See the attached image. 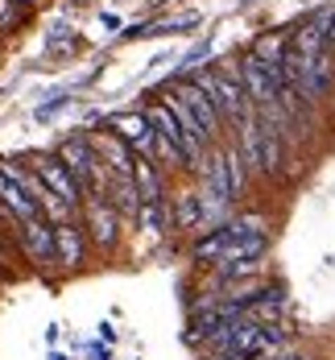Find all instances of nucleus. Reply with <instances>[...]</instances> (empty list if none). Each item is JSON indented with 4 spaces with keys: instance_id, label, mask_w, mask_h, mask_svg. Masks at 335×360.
I'll return each mask as SVG.
<instances>
[{
    "instance_id": "obj_13",
    "label": "nucleus",
    "mask_w": 335,
    "mask_h": 360,
    "mask_svg": "<svg viewBox=\"0 0 335 360\" xmlns=\"http://www.w3.org/2000/svg\"><path fill=\"white\" fill-rule=\"evenodd\" d=\"M79 30H71L67 21H54L50 30H46V58L50 63H63V58H74L79 54Z\"/></svg>"
},
{
    "instance_id": "obj_25",
    "label": "nucleus",
    "mask_w": 335,
    "mask_h": 360,
    "mask_svg": "<svg viewBox=\"0 0 335 360\" xmlns=\"http://www.w3.org/2000/svg\"><path fill=\"white\" fill-rule=\"evenodd\" d=\"M240 4H244V8H249V4H257V0H240Z\"/></svg>"
},
{
    "instance_id": "obj_21",
    "label": "nucleus",
    "mask_w": 335,
    "mask_h": 360,
    "mask_svg": "<svg viewBox=\"0 0 335 360\" xmlns=\"http://www.w3.org/2000/svg\"><path fill=\"white\" fill-rule=\"evenodd\" d=\"M269 360H306V356H302V352H290V348H286V352H277V356H269Z\"/></svg>"
},
{
    "instance_id": "obj_2",
    "label": "nucleus",
    "mask_w": 335,
    "mask_h": 360,
    "mask_svg": "<svg viewBox=\"0 0 335 360\" xmlns=\"http://www.w3.org/2000/svg\"><path fill=\"white\" fill-rule=\"evenodd\" d=\"M240 83H244V96H249V104L257 112L282 104V79H277V71H269L253 54L240 58Z\"/></svg>"
},
{
    "instance_id": "obj_4",
    "label": "nucleus",
    "mask_w": 335,
    "mask_h": 360,
    "mask_svg": "<svg viewBox=\"0 0 335 360\" xmlns=\"http://www.w3.org/2000/svg\"><path fill=\"white\" fill-rule=\"evenodd\" d=\"M21 228V252L34 261L37 269H46V265H54L58 261V240H54V224L46 216H37V219H29V224H17Z\"/></svg>"
},
{
    "instance_id": "obj_6",
    "label": "nucleus",
    "mask_w": 335,
    "mask_h": 360,
    "mask_svg": "<svg viewBox=\"0 0 335 360\" xmlns=\"http://www.w3.org/2000/svg\"><path fill=\"white\" fill-rule=\"evenodd\" d=\"M87 141H91L96 158L108 166L112 174H133V166H137V153L129 149V141H124V137H116L112 129H91V133H87Z\"/></svg>"
},
{
    "instance_id": "obj_5",
    "label": "nucleus",
    "mask_w": 335,
    "mask_h": 360,
    "mask_svg": "<svg viewBox=\"0 0 335 360\" xmlns=\"http://www.w3.org/2000/svg\"><path fill=\"white\" fill-rule=\"evenodd\" d=\"M174 91L183 96V104L190 112H195V120L203 124V133H207V141L211 145H220V133H223V116L220 108H216V100L203 91V87H195L190 79H183V83H174Z\"/></svg>"
},
{
    "instance_id": "obj_15",
    "label": "nucleus",
    "mask_w": 335,
    "mask_h": 360,
    "mask_svg": "<svg viewBox=\"0 0 335 360\" xmlns=\"http://www.w3.org/2000/svg\"><path fill=\"white\" fill-rule=\"evenodd\" d=\"M133 182H137V191H141V203H149V199H166L162 166H157L153 158H137V166H133Z\"/></svg>"
},
{
    "instance_id": "obj_16",
    "label": "nucleus",
    "mask_w": 335,
    "mask_h": 360,
    "mask_svg": "<svg viewBox=\"0 0 335 360\" xmlns=\"http://www.w3.org/2000/svg\"><path fill=\"white\" fill-rule=\"evenodd\" d=\"M137 228L149 232V236L170 232V203H166V199H149V203H141V212H137Z\"/></svg>"
},
{
    "instance_id": "obj_27",
    "label": "nucleus",
    "mask_w": 335,
    "mask_h": 360,
    "mask_svg": "<svg viewBox=\"0 0 335 360\" xmlns=\"http://www.w3.org/2000/svg\"><path fill=\"white\" fill-rule=\"evenodd\" d=\"M211 360H228V356H211Z\"/></svg>"
},
{
    "instance_id": "obj_28",
    "label": "nucleus",
    "mask_w": 335,
    "mask_h": 360,
    "mask_svg": "<svg viewBox=\"0 0 335 360\" xmlns=\"http://www.w3.org/2000/svg\"><path fill=\"white\" fill-rule=\"evenodd\" d=\"M153 4H166V0H153Z\"/></svg>"
},
{
    "instance_id": "obj_17",
    "label": "nucleus",
    "mask_w": 335,
    "mask_h": 360,
    "mask_svg": "<svg viewBox=\"0 0 335 360\" xmlns=\"http://www.w3.org/2000/svg\"><path fill=\"white\" fill-rule=\"evenodd\" d=\"M223 166H228V182H232V199H240L249 186V166H244L236 145H223Z\"/></svg>"
},
{
    "instance_id": "obj_20",
    "label": "nucleus",
    "mask_w": 335,
    "mask_h": 360,
    "mask_svg": "<svg viewBox=\"0 0 335 360\" xmlns=\"http://www.w3.org/2000/svg\"><path fill=\"white\" fill-rule=\"evenodd\" d=\"M100 340H104V344H116V327H112V323H100Z\"/></svg>"
},
{
    "instance_id": "obj_11",
    "label": "nucleus",
    "mask_w": 335,
    "mask_h": 360,
    "mask_svg": "<svg viewBox=\"0 0 335 360\" xmlns=\"http://www.w3.org/2000/svg\"><path fill=\"white\" fill-rule=\"evenodd\" d=\"M290 54H294V58H306V63H310V58L331 54V50H327V30H323L315 17H310V21H302L294 34H290Z\"/></svg>"
},
{
    "instance_id": "obj_18",
    "label": "nucleus",
    "mask_w": 335,
    "mask_h": 360,
    "mask_svg": "<svg viewBox=\"0 0 335 360\" xmlns=\"http://www.w3.org/2000/svg\"><path fill=\"white\" fill-rule=\"evenodd\" d=\"M67 104H71V96H67V91H54L46 104H37V108H34V120H41V124H46V120H54L58 112L67 108Z\"/></svg>"
},
{
    "instance_id": "obj_9",
    "label": "nucleus",
    "mask_w": 335,
    "mask_h": 360,
    "mask_svg": "<svg viewBox=\"0 0 335 360\" xmlns=\"http://www.w3.org/2000/svg\"><path fill=\"white\" fill-rule=\"evenodd\" d=\"M199 179H203V195L207 199H220V203H236L232 199V182H228V166H223V149L216 145L203 166H199Z\"/></svg>"
},
{
    "instance_id": "obj_12",
    "label": "nucleus",
    "mask_w": 335,
    "mask_h": 360,
    "mask_svg": "<svg viewBox=\"0 0 335 360\" xmlns=\"http://www.w3.org/2000/svg\"><path fill=\"white\" fill-rule=\"evenodd\" d=\"M108 203L120 212V219H137V212H141V191H137L133 174H112Z\"/></svg>"
},
{
    "instance_id": "obj_7",
    "label": "nucleus",
    "mask_w": 335,
    "mask_h": 360,
    "mask_svg": "<svg viewBox=\"0 0 335 360\" xmlns=\"http://www.w3.org/2000/svg\"><path fill=\"white\" fill-rule=\"evenodd\" d=\"M34 170L41 174V182H46V186H50L58 199H67L71 207H79V203H83V191H79L74 174L67 170V166H63V158H58V153H54V158H37Z\"/></svg>"
},
{
    "instance_id": "obj_8",
    "label": "nucleus",
    "mask_w": 335,
    "mask_h": 360,
    "mask_svg": "<svg viewBox=\"0 0 335 360\" xmlns=\"http://www.w3.org/2000/svg\"><path fill=\"white\" fill-rule=\"evenodd\" d=\"M54 240H58V265H67V269H83V265H87L91 240H87V232L79 228V219L54 224Z\"/></svg>"
},
{
    "instance_id": "obj_3",
    "label": "nucleus",
    "mask_w": 335,
    "mask_h": 360,
    "mask_svg": "<svg viewBox=\"0 0 335 360\" xmlns=\"http://www.w3.org/2000/svg\"><path fill=\"white\" fill-rule=\"evenodd\" d=\"M104 129H112L116 137H124L137 158H153V141H157V133H153V124H149L145 112H112L108 120H104Z\"/></svg>"
},
{
    "instance_id": "obj_23",
    "label": "nucleus",
    "mask_w": 335,
    "mask_h": 360,
    "mask_svg": "<svg viewBox=\"0 0 335 360\" xmlns=\"http://www.w3.org/2000/svg\"><path fill=\"white\" fill-rule=\"evenodd\" d=\"M8 265H13V261H8V249L0 245V269H8Z\"/></svg>"
},
{
    "instance_id": "obj_19",
    "label": "nucleus",
    "mask_w": 335,
    "mask_h": 360,
    "mask_svg": "<svg viewBox=\"0 0 335 360\" xmlns=\"http://www.w3.org/2000/svg\"><path fill=\"white\" fill-rule=\"evenodd\" d=\"M100 21H104V30H108V34L120 30V17H116V13H100Z\"/></svg>"
},
{
    "instance_id": "obj_26",
    "label": "nucleus",
    "mask_w": 335,
    "mask_h": 360,
    "mask_svg": "<svg viewBox=\"0 0 335 360\" xmlns=\"http://www.w3.org/2000/svg\"><path fill=\"white\" fill-rule=\"evenodd\" d=\"M13 4H29V0H13Z\"/></svg>"
},
{
    "instance_id": "obj_24",
    "label": "nucleus",
    "mask_w": 335,
    "mask_h": 360,
    "mask_svg": "<svg viewBox=\"0 0 335 360\" xmlns=\"http://www.w3.org/2000/svg\"><path fill=\"white\" fill-rule=\"evenodd\" d=\"M46 360H71V356H67V352H50Z\"/></svg>"
},
{
    "instance_id": "obj_22",
    "label": "nucleus",
    "mask_w": 335,
    "mask_h": 360,
    "mask_svg": "<svg viewBox=\"0 0 335 360\" xmlns=\"http://www.w3.org/2000/svg\"><path fill=\"white\" fill-rule=\"evenodd\" d=\"M327 50H335V13H331V25H327Z\"/></svg>"
},
{
    "instance_id": "obj_10",
    "label": "nucleus",
    "mask_w": 335,
    "mask_h": 360,
    "mask_svg": "<svg viewBox=\"0 0 335 360\" xmlns=\"http://www.w3.org/2000/svg\"><path fill=\"white\" fill-rule=\"evenodd\" d=\"M249 54L261 58L269 71H277V79H282V63L290 58V34L286 30H265V34L253 37V50Z\"/></svg>"
},
{
    "instance_id": "obj_14",
    "label": "nucleus",
    "mask_w": 335,
    "mask_h": 360,
    "mask_svg": "<svg viewBox=\"0 0 335 360\" xmlns=\"http://www.w3.org/2000/svg\"><path fill=\"white\" fill-rule=\"evenodd\" d=\"M170 228H178V232H203V195L199 191L178 195V203L170 212Z\"/></svg>"
},
{
    "instance_id": "obj_1",
    "label": "nucleus",
    "mask_w": 335,
    "mask_h": 360,
    "mask_svg": "<svg viewBox=\"0 0 335 360\" xmlns=\"http://www.w3.org/2000/svg\"><path fill=\"white\" fill-rule=\"evenodd\" d=\"M120 212L112 207L108 199H83V232L91 240V249L108 257L116 245H120Z\"/></svg>"
}]
</instances>
